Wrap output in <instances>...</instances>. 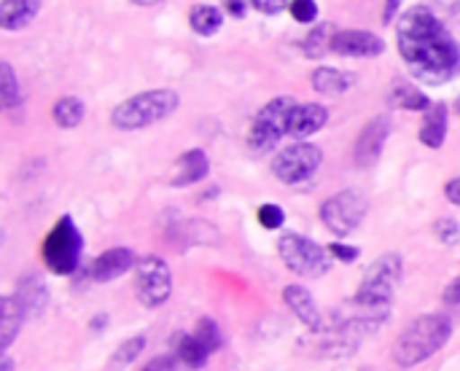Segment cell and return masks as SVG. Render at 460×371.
<instances>
[{"label":"cell","mask_w":460,"mask_h":371,"mask_svg":"<svg viewBox=\"0 0 460 371\" xmlns=\"http://www.w3.org/2000/svg\"><path fill=\"white\" fill-rule=\"evenodd\" d=\"M396 49L410 75L439 86L460 67V46L445 22L426 5H412L396 24Z\"/></svg>","instance_id":"obj_1"},{"label":"cell","mask_w":460,"mask_h":371,"mask_svg":"<svg viewBox=\"0 0 460 371\" xmlns=\"http://www.w3.org/2000/svg\"><path fill=\"white\" fill-rule=\"evenodd\" d=\"M404 275V261L399 253H383L369 264L361 278L358 291L350 299V310L364 315L375 329H380L391 318V305L399 291Z\"/></svg>","instance_id":"obj_2"},{"label":"cell","mask_w":460,"mask_h":371,"mask_svg":"<svg viewBox=\"0 0 460 371\" xmlns=\"http://www.w3.org/2000/svg\"><path fill=\"white\" fill-rule=\"evenodd\" d=\"M453 340V321L445 313H429L415 318L394 342L391 361L399 369H415L434 358Z\"/></svg>","instance_id":"obj_3"},{"label":"cell","mask_w":460,"mask_h":371,"mask_svg":"<svg viewBox=\"0 0 460 371\" xmlns=\"http://www.w3.org/2000/svg\"><path fill=\"white\" fill-rule=\"evenodd\" d=\"M181 108V94L175 89H148L121 100L111 110V124L121 132H135L170 119Z\"/></svg>","instance_id":"obj_4"},{"label":"cell","mask_w":460,"mask_h":371,"mask_svg":"<svg viewBox=\"0 0 460 371\" xmlns=\"http://www.w3.org/2000/svg\"><path fill=\"white\" fill-rule=\"evenodd\" d=\"M84 256V237L73 216H59L40 243L43 267L57 278H70L78 272Z\"/></svg>","instance_id":"obj_5"},{"label":"cell","mask_w":460,"mask_h":371,"mask_svg":"<svg viewBox=\"0 0 460 371\" xmlns=\"http://www.w3.org/2000/svg\"><path fill=\"white\" fill-rule=\"evenodd\" d=\"M369 213V199L361 189H345L332 194L329 199L321 202L318 208V218L321 224L340 240L350 237L367 218Z\"/></svg>","instance_id":"obj_6"},{"label":"cell","mask_w":460,"mask_h":371,"mask_svg":"<svg viewBox=\"0 0 460 371\" xmlns=\"http://www.w3.org/2000/svg\"><path fill=\"white\" fill-rule=\"evenodd\" d=\"M278 256L294 275L310 278V280L323 278L334 264L329 248H323L321 243H315L310 237L294 234V232H288L278 240Z\"/></svg>","instance_id":"obj_7"},{"label":"cell","mask_w":460,"mask_h":371,"mask_svg":"<svg viewBox=\"0 0 460 371\" xmlns=\"http://www.w3.org/2000/svg\"><path fill=\"white\" fill-rule=\"evenodd\" d=\"M296 105L299 102L294 97H275L264 108H259L248 132V146L259 154L272 151L283 137H288V121Z\"/></svg>","instance_id":"obj_8"},{"label":"cell","mask_w":460,"mask_h":371,"mask_svg":"<svg viewBox=\"0 0 460 371\" xmlns=\"http://www.w3.org/2000/svg\"><path fill=\"white\" fill-rule=\"evenodd\" d=\"M323 164V151L313 143H294L283 151L275 154L270 170L275 175V181L286 183V186H299L305 181H310L318 167Z\"/></svg>","instance_id":"obj_9"},{"label":"cell","mask_w":460,"mask_h":371,"mask_svg":"<svg viewBox=\"0 0 460 371\" xmlns=\"http://www.w3.org/2000/svg\"><path fill=\"white\" fill-rule=\"evenodd\" d=\"M172 294V272L162 256H146L135 267V296L143 307L156 310Z\"/></svg>","instance_id":"obj_10"},{"label":"cell","mask_w":460,"mask_h":371,"mask_svg":"<svg viewBox=\"0 0 460 371\" xmlns=\"http://www.w3.org/2000/svg\"><path fill=\"white\" fill-rule=\"evenodd\" d=\"M391 132H394V116L391 113H380L372 121H367L364 129L356 137V146H353L356 167H361V170L375 167L380 162L383 151H385V143H388Z\"/></svg>","instance_id":"obj_11"},{"label":"cell","mask_w":460,"mask_h":371,"mask_svg":"<svg viewBox=\"0 0 460 371\" xmlns=\"http://www.w3.org/2000/svg\"><path fill=\"white\" fill-rule=\"evenodd\" d=\"M332 51L340 57L372 59V57L385 54V40L369 30H337V35L332 40Z\"/></svg>","instance_id":"obj_12"},{"label":"cell","mask_w":460,"mask_h":371,"mask_svg":"<svg viewBox=\"0 0 460 371\" xmlns=\"http://www.w3.org/2000/svg\"><path fill=\"white\" fill-rule=\"evenodd\" d=\"M137 267V256L135 251L129 248H111V251H102L89 267H86V278L92 283H111V280H119L124 278L129 269Z\"/></svg>","instance_id":"obj_13"},{"label":"cell","mask_w":460,"mask_h":371,"mask_svg":"<svg viewBox=\"0 0 460 371\" xmlns=\"http://www.w3.org/2000/svg\"><path fill=\"white\" fill-rule=\"evenodd\" d=\"M283 305L291 310V315H294L305 329H310L313 334H323L326 321H323V315H321V307H318L315 296H313L305 286H299V283L286 286V288H283Z\"/></svg>","instance_id":"obj_14"},{"label":"cell","mask_w":460,"mask_h":371,"mask_svg":"<svg viewBox=\"0 0 460 371\" xmlns=\"http://www.w3.org/2000/svg\"><path fill=\"white\" fill-rule=\"evenodd\" d=\"M329 124V110L318 102H302L294 108L288 121V137H296V143H305L310 135L321 132Z\"/></svg>","instance_id":"obj_15"},{"label":"cell","mask_w":460,"mask_h":371,"mask_svg":"<svg viewBox=\"0 0 460 371\" xmlns=\"http://www.w3.org/2000/svg\"><path fill=\"white\" fill-rule=\"evenodd\" d=\"M11 294L16 296V302H19L24 318H38V315H43V310H46V305H49V288H46V283H43L38 275H24V278H19Z\"/></svg>","instance_id":"obj_16"},{"label":"cell","mask_w":460,"mask_h":371,"mask_svg":"<svg viewBox=\"0 0 460 371\" xmlns=\"http://www.w3.org/2000/svg\"><path fill=\"white\" fill-rule=\"evenodd\" d=\"M210 172V159L202 148H189L178 156V164H175V175H172V186L175 189H186V186H194L199 181H205Z\"/></svg>","instance_id":"obj_17"},{"label":"cell","mask_w":460,"mask_h":371,"mask_svg":"<svg viewBox=\"0 0 460 371\" xmlns=\"http://www.w3.org/2000/svg\"><path fill=\"white\" fill-rule=\"evenodd\" d=\"M450 132V108L445 102H434V108L423 116V124L418 129V137L426 148L437 151L445 146Z\"/></svg>","instance_id":"obj_18"},{"label":"cell","mask_w":460,"mask_h":371,"mask_svg":"<svg viewBox=\"0 0 460 371\" xmlns=\"http://www.w3.org/2000/svg\"><path fill=\"white\" fill-rule=\"evenodd\" d=\"M310 84L318 94H326V97H340V94H348L353 86H356V75L348 73V70H340V67H329V65H321L313 70L310 75Z\"/></svg>","instance_id":"obj_19"},{"label":"cell","mask_w":460,"mask_h":371,"mask_svg":"<svg viewBox=\"0 0 460 371\" xmlns=\"http://www.w3.org/2000/svg\"><path fill=\"white\" fill-rule=\"evenodd\" d=\"M0 100H3V110L13 119L22 121L24 119V100H22V86L16 81V73L11 67V62H0Z\"/></svg>","instance_id":"obj_20"},{"label":"cell","mask_w":460,"mask_h":371,"mask_svg":"<svg viewBox=\"0 0 460 371\" xmlns=\"http://www.w3.org/2000/svg\"><path fill=\"white\" fill-rule=\"evenodd\" d=\"M22 323H24V313H22L16 296L5 294L0 299V334H3L0 337V348H3V353H8V348L16 342V337L22 331Z\"/></svg>","instance_id":"obj_21"},{"label":"cell","mask_w":460,"mask_h":371,"mask_svg":"<svg viewBox=\"0 0 460 371\" xmlns=\"http://www.w3.org/2000/svg\"><path fill=\"white\" fill-rule=\"evenodd\" d=\"M40 0H3L0 3V24H3V30H22V27H27L35 16H38V11H40Z\"/></svg>","instance_id":"obj_22"},{"label":"cell","mask_w":460,"mask_h":371,"mask_svg":"<svg viewBox=\"0 0 460 371\" xmlns=\"http://www.w3.org/2000/svg\"><path fill=\"white\" fill-rule=\"evenodd\" d=\"M186 369H205L208 361L213 358L210 350L194 337V334H181L178 342H175V353H172Z\"/></svg>","instance_id":"obj_23"},{"label":"cell","mask_w":460,"mask_h":371,"mask_svg":"<svg viewBox=\"0 0 460 371\" xmlns=\"http://www.w3.org/2000/svg\"><path fill=\"white\" fill-rule=\"evenodd\" d=\"M189 24H191V30H194L197 35L213 38V35H218V30L224 27V11H221L218 5H208V3L194 5L191 13H189Z\"/></svg>","instance_id":"obj_24"},{"label":"cell","mask_w":460,"mask_h":371,"mask_svg":"<svg viewBox=\"0 0 460 371\" xmlns=\"http://www.w3.org/2000/svg\"><path fill=\"white\" fill-rule=\"evenodd\" d=\"M84 116H86V105H84V100H78V97H73V94H65V97H59V100L51 105V121H54L59 129H73V127H78V124L84 121Z\"/></svg>","instance_id":"obj_25"},{"label":"cell","mask_w":460,"mask_h":371,"mask_svg":"<svg viewBox=\"0 0 460 371\" xmlns=\"http://www.w3.org/2000/svg\"><path fill=\"white\" fill-rule=\"evenodd\" d=\"M334 35H337V27H334L332 22L315 24V27L305 35V40H302V54H305L307 59H321L323 54L332 51Z\"/></svg>","instance_id":"obj_26"},{"label":"cell","mask_w":460,"mask_h":371,"mask_svg":"<svg viewBox=\"0 0 460 371\" xmlns=\"http://www.w3.org/2000/svg\"><path fill=\"white\" fill-rule=\"evenodd\" d=\"M391 105L399 108V110H410V113H418V110L429 113L434 108V102H431V97L426 92H420L415 86H407V84H399L391 92Z\"/></svg>","instance_id":"obj_27"},{"label":"cell","mask_w":460,"mask_h":371,"mask_svg":"<svg viewBox=\"0 0 460 371\" xmlns=\"http://www.w3.org/2000/svg\"><path fill=\"white\" fill-rule=\"evenodd\" d=\"M146 350V337L137 334V337H129L127 342H121L116 350H113V358H111V369L121 371L127 369L129 364H135L140 358V353Z\"/></svg>","instance_id":"obj_28"},{"label":"cell","mask_w":460,"mask_h":371,"mask_svg":"<svg viewBox=\"0 0 460 371\" xmlns=\"http://www.w3.org/2000/svg\"><path fill=\"white\" fill-rule=\"evenodd\" d=\"M191 334L210 350V356H216V353L221 350V345H224L221 326H218L213 318H199V321L194 323V331H191Z\"/></svg>","instance_id":"obj_29"},{"label":"cell","mask_w":460,"mask_h":371,"mask_svg":"<svg viewBox=\"0 0 460 371\" xmlns=\"http://www.w3.org/2000/svg\"><path fill=\"white\" fill-rule=\"evenodd\" d=\"M256 221H259L261 229L278 232L286 224V210L280 205H275V202H264V205L256 208Z\"/></svg>","instance_id":"obj_30"},{"label":"cell","mask_w":460,"mask_h":371,"mask_svg":"<svg viewBox=\"0 0 460 371\" xmlns=\"http://www.w3.org/2000/svg\"><path fill=\"white\" fill-rule=\"evenodd\" d=\"M288 13L299 24H313L318 19V3L315 0H291L288 3Z\"/></svg>","instance_id":"obj_31"},{"label":"cell","mask_w":460,"mask_h":371,"mask_svg":"<svg viewBox=\"0 0 460 371\" xmlns=\"http://www.w3.org/2000/svg\"><path fill=\"white\" fill-rule=\"evenodd\" d=\"M434 234H437L439 243H445V245H458L460 224L456 218H439V221L434 224Z\"/></svg>","instance_id":"obj_32"},{"label":"cell","mask_w":460,"mask_h":371,"mask_svg":"<svg viewBox=\"0 0 460 371\" xmlns=\"http://www.w3.org/2000/svg\"><path fill=\"white\" fill-rule=\"evenodd\" d=\"M329 253H332V259L340 261V264H353V261H358V256H361V251H358L356 245H348V243H332V245H329Z\"/></svg>","instance_id":"obj_33"},{"label":"cell","mask_w":460,"mask_h":371,"mask_svg":"<svg viewBox=\"0 0 460 371\" xmlns=\"http://www.w3.org/2000/svg\"><path fill=\"white\" fill-rule=\"evenodd\" d=\"M181 361L175 356H156L154 361H148L140 371H181Z\"/></svg>","instance_id":"obj_34"},{"label":"cell","mask_w":460,"mask_h":371,"mask_svg":"<svg viewBox=\"0 0 460 371\" xmlns=\"http://www.w3.org/2000/svg\"><path fill=\"white\" fill-rule=\"evenodd\" d=\"M256 11H261V13H270V16H275V13H280L283 8H288V3H280V0H253L251 3Z\"/></svg>","instance_id":"obj_35"},{"label":"cell","mask_w":460,"mask_h":371,"mask_svg":"<svg viewBox=\"0 0 460 371\" xmlns=\"http://www.w3.org/2000/svg\"><path fill=\"white\" fill-rule=\"evenodd\" d=\"M442 302H445V307H460V275L445 288Z\"/></svg>","instance_id":"obj_36"},{"label":"cell","mask_w":460,"mask_h":371,"mask_svg":"<svg viewBox=\"0 0 460 371\" xmlns=\"http://www.w3.org/2000/svg\"><path fill=\"white\" fill-rule=\"evenodd\" d=\"M221 5H224V11H226V13H232V16L243 19L251 3H245V0H226V3H221Z\"/></svg>","instance_id":"obj_37"},{"label":"cell","mask_w":460,"mask_h":371,"mask_svg":"<svg viewBox=\"0 0 460 371\" xmlns=\"http://www.w3.org/2000/svg\"><path fill=\"white\" fill-rule=\"evenodd\" d=\"M445 197H447V202H450V205H458L460 208V178L447 181V186H445Z\"/></svg>","instance_id":"obj_38"},{"label":"cell","mask_w":460,"mask_h":371,"mask_svg":"<svg viewBox=\"0 0 460 371\" xmlns=\"http://www.w3.org/2000/svg\"><path fill=\"white\" fill-rule=\"evenodd\" d=\"M402 11V3L399 0H391V3H383V22H394V16Z\"/></svg>","instance_id":"obj_39"},{"label":"cell","mask_w":460,"mask_h":371,"mask_svg":"<svg viewBox=\"0 0 460 371\" xmlns=\"http://www.w3.org/2000/svg\"><path fill=\"white\" fill-rule=\"evenodd\" d=\"M0 371H16V364L11 361L8 353H3V364H0Z\"/></svg>","instance_id":"obj_40"},{"label":"cell","mask_w":460,"mask_h":371,"mask_svg":"<svg viewBox=\"0 0 460 371\" xmlns=\"http://www.w3.org/2000/svg\"><path fill=\"white\" fill-rule=\"evenodd\" d=\"M453 110H456V113H458V116H460V97H458V100H456V105H453Z\"/></svg>","instance_id":"obj_41"},{"label":"cell","mask_w":460,"mask_h":371,"mask_svg":"<svg viewBox=\"0 0 460 371\" xmlns=\"http://www.w3.org/2000/svg\"><path fill=\"white\" fill-rule=\"evenodd\" d=\"M456 5H458V11H460V3H456Z\"/></svg>","instance_id":"obj_42"}]
</instances>
